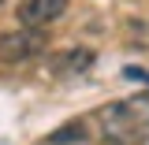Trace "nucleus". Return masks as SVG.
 Instances as JSON below:
<instances>
[{"label": "nucleus", "instance_id": "6", "mask_svg": "<svg viewBox=\"0 0 149 145\" xmlns=\"http://www.w3.org/2000/svg\"><path fill=\"white\" fill-rule=\"evenodd\" d=\"M116 145H127V142H116Z\"/></svg>", "mask_w": 149, "mask_h": 145}, {"label": "nucleus", "instance_id": "1", "mask_svg": "<svg viewBox=\"0 0 149 145\" xmlns=\"http://www.w3.org/2000/svg\"><path fill=\"white\" fill-rule=\"evenodd\" d=\"M101 119H104V130H108L116 142H138V138H149V93L104 108Z\"/></svg>", "mask_w": 149, "mask_h": 145}, {"label": "nucleus", "instance_id": "5", "mask_svg": "<svg viewBox=\"0 0 149 145\" xmlns=\"http://www.w3.org/2000/svg\"><path fill=\"white\" fill-rule=\"evenodd\" d=\"M82 138H86V127H82V123H67V127L52 130V134L45 138V145H78Z\"/></svg>", "mask_w": 149, "mask_h": 145}, {"label": "nucleus", "instance_id": "3", "mask_svg": "<svg viewBox=\"0 0 149 145\" xmlns=\"http://www.w3.org/2000/svg\"><path fill=\"white\" fill-rule=\"evenodd\" d=\"M67 11V0H22L19 4V22L22 26H45Z\"/></svg>", "mask_w": 149, "mask_h": 145}, {"label": "nucleus", "instance_id": "7", "mask_svg": "<svg viewBox=\"0 0 149 145\" xmlns=\"http://www.w3.org/2000/svg\"><path fill=\"white\" fill-rule=\"evenodd\" d=\"M0 4H4V0H0Z\"/></svg>", "mask_w": 149, "mask_h": 145}, {"label": "nucleus", "instance_id": "4", "mask_svg": "<svg viewBox=\"0 0 149 145\" xmlns=\"http://www.w3.org/2000/svg\"><path fill=\"white\" fill-rule=\"evenodd\" d=\"M86 67H93V52L90 49H67V52H60V60H56V74H78L86 71Z\"/></svg>", "mask_w": 149, "mask_h": 145}, {"label": "nucleus", "instance_id": "2", "mask_svg": "<svg viewBox=\"0 0 149 145\" xmlns=\"http://www.w3.org/2000/svg\"><path fill=\"white\" fill-rule=\"evenodd\" d=\"M49 49V34L41 26H19V30H8L0 34V60L4 63H26Z\"/></svg>", "mask_w": 149, "mask_h": 145}]
</instances>
